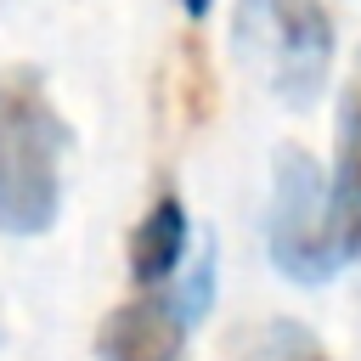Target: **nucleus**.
<instances>
[{
    "instance_id": "2",
    "label": "nucleus",
    "mask_w": 361,
    "mask_h": 361,
    "mask_svg": "<svg viewBox=\"0 0 361 361\" xmlns=\"http://www.w3.org/2000/svg\"><path fill=\"white\" fill-rule=\"evenodd\" d=\"M231 39L282 107H310L322 96L333 68V17L322 0H237Z\"/></svg>"
},
{
    "instance_id": "5",
    "label": "nucleus",
    "mask_w": 361,
    "mask_h": 361,
    "mask_svg": "<svg viewBox=\"0 0 361 361\" xmlns=\"http://www.w3.org/2000/svg\"><path fill=\"white\" fill-rule=\"evenodd\" d=\"M327 186H333V226H338L344 259H355L361 254V51H355V62L344 73V90H338Z\"/></svg>"
},
{
    "instance_id": "4",
    "label": "nucleus",
    "mask_w": 361,
    "mask_h": 361,
    "mask_svg": "<svg viewBox=\"0 0 361 361\" xmlns=\"http://www.w3.org/2000/svg\"><path fill=\"white\" fill-rule=\"evenodd\" d=\"M192 333V310L169 288H141L135 299L113 305L96 327V361H180Z\"/></svg>"
},
{
    "instance_id": "9",
    "label": "nucleus",
    "mask_w": 361,
    "mask_h": 361,
    "mask_svg": "<svg viewBox=\"0 0 361 361\" xmlns=\"http://www.w3.org/2000/svg\"><path fill=\"white\" fill-rule=\"evenodd\" d=\"M0 333H6V322H0Z\"/></svg>"
},
{
    "instance_id": "7",
    "label": "nucleus",
    "mask_w": 361,
    "mask_h": 361,
    "mask_svg": "<svg viewBox=\"0 0 361 361\" xmlns=\"http://www.w3.org/2000/svg\"><path fill=\"white\" fill-rule=\"evenodd\" d=\"M231 361H333L322 350V338L288 316H271V322H254L237 333L231 344Z\"/></svg>"
},
{
    "instance_id": "1",
    "label": "nucleus",
    "mask_w": 361,
    "mask_h": 361,
    "mask_svg": "<svg viewBox=\"0 0 361 361\" xmlns=\"http://www.w3.org/2000/svg\"><path fill=\"white\" fill-rule=\"evenodd\" d=\"M68 118L34 68H0V237H39L62 214Z\"/></svg>"
},
{
    "instance_id": "3",
    "label": "nucleus",
    "mask_w": 361,
    "mask_h": 361,
    "mask_svg": "<svg viewBox=\"0 0 361 361\" xmlns=\"http://www.w3.org/2000/svg\"><path fill=\"white\" fill-rule=\"evenodd\" d=\"M265 248L288 282H333L344 265V243L333 226V186L327 169L305 147H282L271 164V203H265Z\"/></svg>"
},
{
    "instance_id": "6",
    "label": "nucleus",
    "mask_w": 361,
    "mask_h": 361,
    "mask_svg": "<svg viewBox=\"0 0 361 361\" xmlns=\"http://www.w3.org/2000/svg\"><path fill=\"white\" fill-rule=\"evenodd\" d=\"M186 248H192V214L180 203V192H158L141 220L130 226V276L135 288H169L180 271H186Z\"/></svg>"
},
{
    "instance_id": "8",
    "label": "nucleus",
    "mask_w": 361,
    "mask_h": 361,
    "mask_svg": "<svg viewBox=\"0 0 361 361\" xmlns=\"http://www.w3.org/2000/svg\"><path fill=\"white\" fill-rule=\"evenodd\" d=\"M209 6H214V0H180V11H186V17H209Z\"/></svg>"
}]
</instances>
